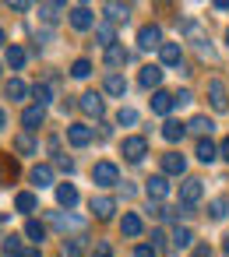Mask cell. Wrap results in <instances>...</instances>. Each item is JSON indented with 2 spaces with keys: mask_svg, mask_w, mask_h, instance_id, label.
I'll return each instance as SVG.
<instances>
[{
  "mask_svg": "<svg viewBox=\"0 0 229 257\" xmlns=\"http://www.w3.org/2000/svg\"><path fill=\"white\" fill-rule=\"evenodd\" d=\"M15 152H18V155H39V145H36V138H32L29 131H22V134L15 138Z\"/></svg>",
  "mask_w": 229,
  "mask_h": 257,
  "instance_id": "obj_23",
  "label": "cell"
},
{
  "mask_svg": "<svg viewBox=\"0 0 229 257\" xmlns=\"http://www.w3.org/2000/svg\"><path fill=\"white\" fill-rule=\"evenodd\" d=\"M46 148H50V155H53V162H57V159H60V138H50Z\"/></svg>",
  "mask_w": 229,
  "mask_h": 257,
  "instance_id": "obj_44",
  "label": "cell"
},
{
  "mask_svg": "<svg viewBox=\"0 0 229 257\" xmlns=\"http://www.w3.org/2000/svg\"><path fill=\"white\" fill-rule=\"evenodd\" d=\"M169 243H173V250H187V246L194 243V232H190L187 225H176L173 236H169Z\"/></svg>",
  "mask_w": 229,
  "mask_h": 257,
  "instance_id": "obj_26",
  "label": "cell"
},
{
  "mask_svg": "<svg viewBox=\"0 0 229 257\" xmlns=\"http://www.w3.org/2000/svg\"><path fill=\"white\" fill-rule=\"evenodd\" d=\"M218 159L229 162V138H222V145H218Z\"/></svg>",
  "mask_w": 229,
  "mask_h": 257,
  "instance_id": "obj_47",
  "label": "cell"
},
{
  "mask_svg": "<svg viewBox=\"0 0 229 257\" xmlns=\"http://www.w3.org/2000/svg\"><path fill=\"white\" fill-rule=\"evenodd\" d=\"M197 159H201V162H215V159H218V145H215L211 138H201V141H197Z\"/></svg>",
  "mask_w": 229,
  "mask_h": 257,
  "instance_id": "obj_29",
  "label": "cell"
},
{
  "mask_svg": "<svg viewBox=\"0 0 229 257\" xmlns=\"http://www.w3.org/2000/svg\"><path fill=\"white\" fill-rule=\"evenodd\" d=\"M4 123H8V116H4V109H0V131H4Z\"/></svg>",
  "mask_w": 229,
  "mask_h": 257,
  "instance_id": "obj_51",
  "label": "cell"
},
{
  "mask_svg": "<svg viewBox=\"0 0 229 257\" xmlns=\"http://www.w3.org/2000/svg\"><path fill=\"white\" fill-rule=\"evenodd\" d=\"M92 138H95V131H92L88 123H67V141H71L74 148H88Z\"/></svg>",
  "mask_w": 229,
  "mask_h": 257,
  "instance_id": "obj_6",
  "label": "cell"
},
{
  "mask_svg": "<svg viewBox=\"0 0 229 257\" xmlns=\"http://www.w3.org/2000/svg\"><path fill=\"white\" fill-rule=\"evenodd\" d=\"M64 11H67L64 4H39V18H43V22H57Z\"/></svg>",
  "mask_w": 229,
  "mask_h": 257,
  "instance_id": "obj_36",
  "label": "cell"
},
{
  "mask_svg": "<svg viewBox=\"0 0 229 257\" xmlns=\"http://www.w3.org/2000/svg\"><path fill=\"white\" fill-rule=\"evenodd\" d=\"M92 183L95 187H117L120 183V169L113 162H95L92 166Z\"/></svg>",
  "mask_w": 229,
  "mask_h": 257,
  "instance_id": "obj_1",
  "label": "cell"
},
{
  "mask_svg": "<svg viewBox=\"0 0 229 257\" xmlns=\"http://www.w3.org/2000/svg\"><path fill=\"white\" fill-rule=\"evenodd\" d=\"M138 81H141V88H155V92H159V85H162V67H159V64H148V67H141Z\"/></svg>",
  "mask_w": 229,
  "mask_h": 257,
  "instance_id": "obj_14",
  "label": "cell"
},
{
  "mask_svg": "<svg viewBox=\"0 0 229 257\" xmlns=\"http://www.w3.org/2000/svg\"><path fill=\"white\" fill-rule=\"evenodd\" d=\"M117 123H120V127H134V123H138V109H131V106H120V113H117Z\"/></svg>",
  "mask_w": 229,
  "mask_h": 257,
  "instance_id": "obj_39",
  "label": "cell"
},
{
  "mask_svg": "<svg viewBox=\"0 0 229 257\" xmlns=\"http://www.w3.org/2000/svg\"><path fill=\"white\" fill-rule=\"evenodd\" d=\"M190 102H194V95H190L187 88H180V92L173 95V106H176V109H180V106H190Z\"/></svg>",
  "mask_w": 229,
  "mask_h": 257,
  "instance_id": "obj_41",
  "label": "cell"
},
{
  "mask_svg": "<svg viewBox=\"0 0 229 257\" xmlns=\"http://www.w3.org/2000/svg\"><path fill=\"white\" fill-rule=\"evenodd\" d=\"M67 15H71V25H74L78 32H88V29L95 25V15H92V8H88V4H74Z\"/></svg>",
  "mask_w": 229,
  "mask_h": 257,
  "instance_id": "obj_4",
  "label": "cell"
},
{
  "mask_svg": "<svg viewBox=\"0 0 229 257\" xmlns=\"http://www.w3.org/2000/svg\"><path fill=\"white\" fill-rule=\"evenodd\" d=\"M88 74H92V60H85V57H81V60H74V64H71V78L85 81Z\"/></svg>",
  "mask_w": 229,
  "mask_h": 257,
  "instance_id": "obj_37",
  "label": "cell"
},
{
  "mask_svg": "<svg viewBox=\"0 0 229 257\" xmlns=\"http://www.w3.org/2000/svg\"><path fill=\"white\" fill-rule=\"evenodd\" d=\"M57 169H60V173H67V176H71V173H74V162H71V159H67V155H60V159H57Z\"/></svg>",
  "mask_w": 229,
  "mask_h": 257,
  "instance_id": "obj_42",
  "label": "cell"
},
{
  "mask_svg": "<svg viewBox=\"0 0 229 257\" xmlns=\"http://www.w3.org/2000/svg\"><path fill=\"white\" fill-rule=\"evenodd\" d=\"M187 131H194V134H201V138H208V134L215 131V120H211V116H204V113H197V116H190V123H187Z\"/></svg>",
  "mask_w": 229,
  "mask_h": 257,
  "instance_id": "obj_21",
  "label": "cell"
},
{
  "mask_svg": "<svg viewBox=\"0 0 229 257\" xmlns=\"http://www.w3.org/2000/svg\"><path fill=\"white\" fill-rule=\"evenodd\" d=\"M102 60H106V67H113V74H117V67H124V64H127V60H131V53H127V50H124V46H109V50H106V57H102Z\"/></svg>",
  "mask_w": 229,
  "mask_h": 257,
  "instance_id": "obj_19",
  "label": "cell"
},
{
  "mask_svg": "<svg viewBox=\"0 0 229 257\" xmlns=\"http://www.w3.org/2000/svg\"><path fill=\"white\" fill-rule=\"evenodd\" d=\"M57 204H60V208H74V204H78L74 183H60V187H57Z\"/></svg>",
  "mask_w": 229,
  "mask_h": 257,
  "instance_id": "obj_25",
  "label": "cell"
},
{
  "mask_svg": "<svg viewBox=\"0 0 229 257\" xmlns=\"http://www.w3.org/2000/svg\"><path fill=\"white\" fill-rule=\"evenodd\" d=\"M32 95H36V106H43V109H46V106L53 102V85H50V81H43V85H36V88H32Z\"/></svg>",
  "mask_w": 229,
  "mask_h": 257,
  "instance_id": "obj_33",
  "label": "cell"
},
{
  "mask_svg": "<svg viewBox=\"0 0 229 257\" xmlns=\"http://www.w3.org/2000/svg\"><path fill=\"white\" fill-rule=\"evenodd\" d=\"M183 134H187V123H180V120H166V123H162V138H166L169 145L183 141Z\"/></svg>",
  "mask_w": 229,
  "mask_h": 257,
  "instance_id": "obj_22",
  "label": "cell"
},
{
  "mask_svg": "<svg viewBox=\"0 0 229 257\" xmlns=\"http://www.w3.org/2000/svg\"><path fill=\"white\" fill-rule=\"evenodd\" d=\"M145 190H148V201H155V204H159V201H166V197H169V180L159 173V176H152V180H148V187H145Z\"/></svg>",
  "mask_w": 229,
  "mask_h": 257,
  "instance_id": "obj_12",
  "label": "cell"
},
{
  "mask_svg": "<svg viewBox=\"0 0 229 257\" xmlns=\"http://www.w3.org/2000/svg\"><path fill=\"white\" fill-rule=\"evenodd\" d=\"M25 236H29L32 243H43V239H46V225H43L39 218H29V222H25Z\"/></svg>",
  "mask_w": 229,
  "mask_h": 257,
  "instance_id": "obj_34",
  "label": "cell"
},
{
  "mask_svg": "<svg viewBox=\"0 0 229 257\" xmlns=\"http://www.w3.org/2000/svg\"><path fill=\"white\" fill-rule=\"evenodd\" d=\"M159 60H162L166 67H180V64H183V53H180V46H176V43H162Z\"/></svg>",
  "mask_w": 229,
  "mask_h": 257,
  "instance_id": "obj_16",
  "label": "cell"
},
{
  "mask_svg": "<svg viewBox=\"0 0 229 257\" xmlns=\"http://www.w3.org/2000/svg\"><path fill=\"white\" fill-rule=\"evenodd\" d=\"M120 152H124L127 162H141V159L148 155V141L138 138V134H134V138H124V141H120Z\"/></svg>",
  "mask_w": 229,
  "mask_h": 257,
  "instance_id": "obj_3",
  "label": "cell"
},
{
  "mask_svg": "<svg viewBox=\"0 0 229 257\" xmlns=\"http://www.w3.org/2000/svg\"><path fill=\"white\" fill-rule=\"evenodd\" d=\"M208 215H211V222H222V218L229 215V201H225V197H215V201L208 204Z\"/></svg>",
  "mask_w": 229,
  "mask_h": 257,
  "instance_id": "obj_35",
  "label": "cell"
},
{
  "mask_svg": "<svg viewBox=\"0 0 229 257\" xmlns=\"http://www.w3.org/2000/svg\"><path fill=\"white\" fill-rule=\"evenodd\" d=\"M50 225L60 229L64 239H67V232H81V229H85V218H74L71 211H67V215H64V211H50Z\"/></svg>",
  "mask_w": 229,
  "mask_h": 257,
  "instance_id": "obj_2",
  "label": "cell"
},
{
  "mask_svg": "<svg viewBox=\"0 0 229 257\" xmlns=\"http://www.w3.org/2000/svg\"><path fill=\"white\" fill-rule=\"evenodd\" d=\"M0 222H4V215H0Z\"/></svg>",
  "mask_w": 229,
  "mask_h": 257,
  "instance_id": "obj_55",
  "label": "cell"
},
{
  "mask_svg": "<svg viewBox=\"0 0 229 257\" xmlns=\"http://www.w3.org/2000/svg\"><path fill=\"white\" fill-rule=\"evenodd\" d=\"M4 43H8V36H4V29H0V46H4Z\"/></svg>",
  "mask_w": 229,
  "mask_h": 257,
  "instance_id": "obj_52",
  "label": "cell"
},
{
  "mask_svg": "<svg viewBox=\"0 0 229 257\" xmlns=\"http://www.w3.org/2000/svg\"><path fill=\"white\" fill-rule=\"evenodd\" d=\"M201 194H204V183L201 180H194V176H187L183 183H180V204H197L201 201Z\"/></svg>",
  "mask_w": 229,
  "mask_h": 257,
  "instance_id": "obj_7",
  "label": "cell"
},
{
  "mask_svg": "<svg viewBox=\"0 0 229 257\" xmlns=\"http://www.w3.org/2000/svg\"><path fill=\"white\" fill-rule=\"evenodd\" d=\"M78 106H81V109H85L88 116H95V120H99V116L106 113V102H102V95H99V92H85Z\"/></svg>",
  "mask_w": 229,
  "mask_h": 257,
  "instance_id": "obj_11",
  "label": "cell"
},
{
  "mask_svg": "<svg viewBox=\"0 0 229 257\" xmlns=\"http://www.w3.org/2000/svg\"><path fill=\"white\" fill-rule=\"evenodd\" d=\"M222 253H225V257H229V239H225V246H222Z\"/></svg>",
  "mask_w": 229,
  "mask_h": 257,
  "instance_id": "obj_53",
  "label": "cell"
},
{
  "mask_svg": "<svg viewBox=\"0 0 229 257\" xmlns=\"http://www.w3.org/2000/svg\"><path fill=\"white\" fill-rule=\"evenodd\" d=\"M8 64H11L15 71H22V67H25V50H22V46H8Z\"/></svg>",
  "mask_w": 229,
  "mask_h": 257,
  "instance_id": "obj_38",
  "label": "cell"
},
{
  "mask_svg": "<svg viewBox=\"0 0 229 257\" xmlns=\"http://www.w3.org/2000/svg\"><path fill=\"white\" fill-rule=\"evenodd\" d=\"M0 250H4V257H22L25 253V246H22V236H4V243H0Z\"/></svg>",
  "mask_w": 229,
  "mask_h": 257,
  "instance_id": "obj_30",
  "label": "cell"
},
{
  "mask_svg": "<svg viewBox=\"0 0 229 257\" xmlns=\"http://www.w3.org/2000/svg\"><path fill=\"white\" fill-rule=\"evenodd\" d=\"M102 11H106V18H109V22H127V18H131V4H117V0L102 4Z\"/></svg>",
  "mask_w": 229,
  "mask_h": 257,
  "instance_id": "obj_24",
  "label": "cell"
},
{
  "mask_svg": "<svg viewBox=\"0 0 229 257\" xmlns=\"http://www.w3.org/2000/svg\"><path fill=\"white\" fill-rule=\"evenodd\" d=\"M120 232H124L127 239H138V236L145 232V222H141V215H134V211H127V215L120 218Z\"/></svg>",
  "mask_w": 229,
  "mask_h": 257,
  "instance_id": "obj_13",
  "label": "cell"
},
{
  "mask_svg": "<svg viewBox=\"0 0 229 257\" xmlns=\"http://www.w3.org/2000/svg\"><path fill=\"white\" fill-rule=\"evenodd\" d=\"M113 211H117V201L113 197H92V215L95 218H113Z\"/></svg>",
  "mask_w": 229,
  "mask_h": 257,
  "instance_id": "obj_18",
  "label": "cell"
},
{
  "mask_svg": "<svg viewBox=\"0 0 229 257\" xmlns=\"http://www.w3.org/2000/svg\"><path fill=\"white\" fill-rule=\"evenodd\" d=\"M46 123V109L43 106H29L25 113H22V127L25 131H36V127H43Z\"/></svg>",
  "mask_w": 229,
  "mask_h": 257,
  "instance_id": "obj_15",
  "label": "cell"
},
{
  "mask_svg": "<svg viewBox=\"0 0 229 257\" xmlns=\"http://www.w3.org/2000/svg\"><path fill=\"white\" fill-rule=\"evenodd\" d=\"M92 257H113V243H109V239H99V243L92 246Z\"/></svg>",
  "mask_w": 229,
  "mask_h": 257,
  "instance_id": "obj_40",
  "label": "cell"
},
{
  "mask_svg": "<svg viewBox=\"0 0 229 257\" xmlns=\"http://www.w3.org/2000/svg\"><path fill=\"white\" fill-rule=\"evenodd\" d=\"M95 43H99L102 50L117 46V29H113V25H95Z\"/></svg>",
  "mask_w": 229,
  "mask_h": 257,
  "instance_id": "obj_28",
  "label": "cell"
},
{
  "mask_svg": "<svg viewBox=\"0 0 229 257\" xmlns=\"http://www.w3.org/2000/svg\"><path fill=\"white\" fill-rule=\"evenodd\" d=\"M138 46L141 50H162V29L159 25H141L138 29Z\"/></svg>",
  "mask_w": 229,
  "mask_h": 257,
  "instance_id": "obj_5",
  "label": "cell"
},
{
  "mask_svg": "<svg viewBox=\"0 0 229 257\" xmlns=\"http://www.w3.org/2000/svg\"><path fill=\"white\" fill-rule=\"evenodd\" d=\"M81 250H85V236H67L60 243V257H81Z\"/></svg>",
  "mask_w": 229,
  "mask_h": 257,
  "instance_id": "obj_27",
  "label": "cell"
},
{
  "mask_svg": "<svg viewBox=\"0 0 229 257\" xmlns=\"http://www.w3.org/2000/svg\"><path fill=\"white\" fill-rule=\"evenodd\" d=\"M29 8H32L29 0H15V4H11V11H18V15H22V11H29Z\"/></svg>",
  "mask_w": 229,
  "mask_h": 257,
  "instance_id": "obj_48",
  "label": "cell"
},
{
  "mask_svg": "<svg viewBox=\"0 0 229 257\" xmlns=\"http://www.w3.org/2000/svg\"><path fill=\"white\" fill-rule=\"evenodd\" d=\"M152 246H155V250L166 246V232H162V229H152Z\"/></svg>",
  "mask_w": 229,
  "mask_h": 257,
  "instance_id": "obj_45",
  "label": "cell"
},
{
  "mask_svg": "<svg viewBox=\"0 0 229 257\" xmlns=\"http://www.w3.org/2000/svg\"><path fill=\"white\" fill-rule=\"evenodd\" d=\"M194 257H211V246H194Z\"/></svg>",
  "mask_w": 229,
  "mask_h": 257,
  "instance_id": "obj_49",
  "label": "cell"
},
{
  "mask_svg": "<svg viewBox=\"0 0 229 257\" xmlns=\"http://www.w3.org/2000/svg\"><path fill=\"white\" fill-rule=\"evenodd\" d=\"M15 208H18L22 215H32V211L39 208V201H36V194H29V190H22V194L15 197Z\"/></svg>",
  "mask_w": 229,
  "mask_h": 257,
  "instance_id": "obj_32",
  "label": "cell"
},
{
  "mask_svg": "<svg viewBox=\"0 0 229 257\" xmlns=\"http://www.w3.org/2000/svg\"><path fill=\"white\" fill-rule=\"evenodd\" d=\"M102 92H106V95H113V99H124V95H127V78L109 71V74H106V81H102Z\"/></svg>",
  "mask_w": 229,
  "mask_h": 257,
  "instance_id": "obj_10",
  "label": "cell"
},
{
  "mask_svg": "<svg viewBox=\"0 0 229 257\" xmlns=\"http://www.w3.org/2000/svg\"><path fill=\"white\" fill-rule=\"evenodd\" d=\"M22 257H43V250H39V246H36V250H25V253H22Z\"/></svg>",
  "mask_w": 229,
  "mask_h": 257,
  "instance_id": "obj_50",
  "label": "cell"
},
{
  "mask_svg": "<svg viewBox=\"0 0 229 257\" xmlns=\"http://www.w3.org/2000/svg\"><path fill=\"white\" fill-rule=\"evenodd\" d=\"M4 95H8L11 102H22V99H29V85H25L22 78H11V81L4 85Z\"/></svg>",
  "mask_w": 229,
  "mask_h": 257,
  "instance_id": "obj_20",
  "label": "cell"
},
{
  "mask_svg": "<svg viewBox=\"0 0 229 257\" xmlns=\"http://www.w3.org/2000/svg\"><path fill=\"white\" fill-rule=\"evenodd\" d=\"M183 32H187V36H190V39H201V29H197V25H194V22H183Z\"/></svg>",
  "mask_w": 229,
  "mask_h": 257,
  "instance_id": "obj_46",
  "label": "cell"
},
{
  "mask_svg": "<svg viewBox=\"0 0 229 257\" xmlns=\"http://www.w3.org/2000/svg\"><path fill=\"white\" fill-rule=\"evenodd\" d=\"M134 257H159V253H155V246L141 243V246H134Z\"/></svg>",
  "mask_w": 229,
  "mask_h": 257,
  "instance_id": "obj_43",
  "label": "cell"
},
{
  "mask_svg": "<svg viewBox=\"0 0 229 257\" xmlns=\"http://www.w3.org/2000/svg\"><path fill=\"white\" fill-rule=\"evenodd\" d=\"M225 46H229V29H225Z\"/></svg>",
  "mask_w": 229,
  "mask_h": 257,
  "instance_id": "obj_54",
  "label": "cell"
},
{
  "mask_svg": "<svg viewBox=\"0 0 229 257\" xmlns=\"http://www.w3.org/2000/svg\"><path fill=\"white\" fill-rule=\"evenodd\" d=\"M187 173V159L180 152H166L162 155V176H183Z\"/></svg>",
  "mask_w": 229,
  "mask_h": 257,
  "instance_id": "obj_9",
  "label": "cell"
},
{
  "mask_svg": "<svg viewBox=\"0 0 229 257\" xmlns=\"http://www.w3.org/2000/svg\"><path fill=\"white\" fill-rule=\"evenodd\" d=\"M208 99H211V109L215 113H225L229 109V92H225V85L215 78V81H208Z\"/></svg>",
  "mask_w": 229,
  "mask_h": 257,
  "instance_id": "obj_8",
  "label": "cell"
},
{
  "mask_svg": "<svg viewBox=\"0 0 229 257\" xmlns=\"http://www.w3.org/2000/svg\"><path fill=\"white\" fill-rule=\"evenodd\" d=\"M169 109H173V95H169V92H155V95H152V113L166 116Z\"/></svg>",
  "mask_w": 229,
  "mask_h": 257,
  "instance_id": "obj_31",
  "label": "cell"
},
{
  "mask_svg": "<svg viewBox=\"0 0 229 257\" xmlns=\"http://www.w3.org/2000/svg\"><path fill=\"white\" fill-rule=\"evenodd\" d=\"M29 180H32L39 190H43V187H53V166H43V162H39V166H32Z\"/></svg>",
  "mask_w": 229,
  "mask_h": 257,
  "instance_id": "obj_17",
  "label": "cell"
}]
</instances>
